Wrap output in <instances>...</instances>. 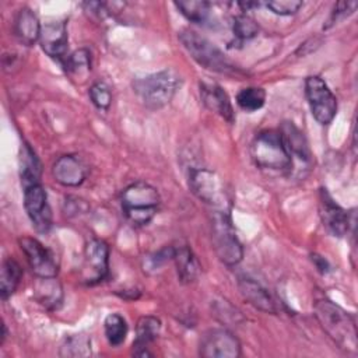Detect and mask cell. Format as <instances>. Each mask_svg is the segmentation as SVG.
<instances>
[{
	"mask_svg": "<svg viewBox=\"0 0 358 358\" xmlns=\"http://www.w3.org/2000/svg\"><path fill=\"white\" fill-rule=\"evenodd\" d=\"M315 316L327 336L347 352H357V327L354 317L330 299H319L313 305Z\"/></svg>",
	"mask_w": 358,
	"mask_h": 358,
	"instance_id": "1",
	"label": "cell"
},
{
	"mask_svg": "<svg viewBox=\"0 0 358 358\" xmlns=\"http://www.w3.org/2000/svg\"><path fill=\"white\" fill-rule=\"evenodd\" d=\"M182 84V78L173 69H165L133 83L134 92L148 109H161L168 105Z\"/></svg>",
	"mask_w": 358,
	"mask_h": 358,
	"instance_id": "2",
	"label": "cell"
},
{
	"mask_svg": "<svg viewBox=\"0 0 358 358\" xmlns=\"http://www.w3.org/2000/svg\"><path fill=\"white\" fill-rule=\"evenodd\" d=\"M179 41L187 53L204 69L227 76H235L241 73V70L213 42L200 34L185 29L179 34Z\"/></svg>",
	"mask_w": 358,
	"mask_h": 358,
	"instance_id": "3",
	"label": "cell"
},
{
	"mask_svg": "<svg viewBox=\"0 0 358 358\" xmlns=\"http://www.w3.org/2000/svg\"><path fill=\"white\" fill-rule=\"evenodd\" d=\"M161 197L158 190L145 182H134L122 193V208L136 225L148 224L157 214Z\"/></svg>",
	"mask_w": 358,
	"mask_h": 358,
	"instance_id": "4",
	"label": "cell"
},
{
	"mask_svg": "<svg viewBox=\"0 0 358 358\" xmlns=\"http://www.w3.org/2000/svg\"><path fill=\"white\" fill-rule=\"evenodd\" d=\"M250 155L260 168L284 171L291 168L292 159L287 151L281 133L277 130H263L252 141Z\"/></svg>",
	"mask_w": 358,
	"mask_h": 358,
	"instance_id": "5",
	"label": "cell"
},
{
	"mask_svg": "<svg viewBox=\"0 0 358 358\" xmlns=\"http://www.w3.org/2000/svg\"><path fill=\"white\" fill-rule=\"evenodd\" d=\"M189 186L193 194L208 204L214 211H229L231 199L222 179L213 171L200 168L189 173Z\"/></svg>",
	"mask_w": 358,
	"mask_h": 358,
	"instance_id": "6",
	"label": "cell"
},
{
	"mask_svg": "<svg viewBox=\"0 0 358 358\" xmlns=\"http://www.w3.org/2000/svg\"><path fill=\"white\" fill-rule=\"evenodd\" d=\"M211 234L218 259L227 266L238 264L243 257V249L232 225L229 211L213 213Z\"/></svg>",
	"mask_w": 358,
	"mask_h": 358,
	"instance_id": "7",
	"label": "cell"
},
{
	"mask_svg": "<svg viewBox=\"0 0 358 358\" xmlns=\"http://www.w3.org/2000/svg\"><path fill=\"white\" fill-rule=\"evenodd\" d=\"M305 94L316 122L330 124L337 113V99L324 80L317 76L306 77Z\"/></svg>",
	"mask_w": 358,
	"mask_h": 358,
	"instance_id": "8",
	"label": "cell"
},
{
	"mask_svg": "<svg viewBox=\"0 0 358 358\" xmlns=\"http://www.w3.org/2000/svg\"><path fill=\"white\" fill-rule=\"evenodd\" d=\"M109 271V246L102 239H91L84 249L81 266L83 282L94 285L102 281Z\"/></svg>",
	"mask_w": 358,
	"mask_h": 358,
	"instance_id": "9",
	"label": "cell"
},
{
	"mask_svg": "<svg viewBox=\"0 0 358 358\" xmlns=\"http://www.w3.org/2000/svg\"><path fill=\"white\" fill-rule=\"evenodd\" d=\"M199 352L204 358H238L242 354L239 340L227 329H213L204 333Z\"/></svg>",
	"mask_w": 358,
	"mask_h": 358,
	"instance_id": "10",
	"label": "cell"
},
{
	"mask_svg": "<svg viewBox=\"0 0 358 358\" xmlns=\"http://www.w3.org/2000/svg\"><path fill=\"white\" fill-rule=\"evenodd\" d=\"M24 206L35 229L46 234L52 227V210L42 183H34L24 187Z\"/></svg>",
	"mask_w": 358,
	"mask_h": 358,
	"instance_id": "11",
	"label": "cell"
},
{
	"mask_svg": "<svg viewBox=\"0 0 358 358\" xmlns=\"http://www.w3.org/2000/svg\"><path fill=\"white\" fill-rule=\"evenodd\" d=\"M20 246L27 256L31 270L38 277H56L57 264L52 252L45 248L38 239L24 236L20 239Z\"/></svg>",
	"mask_w": 358,
	"mask_h": 358,
	"instance_id": "12",
	"label": "cell"
},
{
	"mask_svg": "<svg viewBox=\"0 0 358 358\" xmlns=\"http://www.w3.org/2000/svg\"><path fill=\"white\" fill-rule=\"evenodd\" d=\"M39 43L42 50L48 56L57 59L63 63L67 57V45H69L66 22L49 21L43 24L39 35Z\"/></svg>",
	"mask_w": 358,
	"mask_h": 358,
	"instance_id": "13",
	"label": "cell"
},
{
	"mask_svg": "<svg viewBox=\"0 0 358 358\" xmlns=\"http://www.w3.org/2000/svg\"><path fill=\"white\" fill-rule=\"evenodd\" d=\"M319 204H320L319 207L320 218L327 232L337 238L344 236L350 228V218L345 210L331 199V196L326 192V189L320 190Z\"/></svg>",
	"mask_w": 358,
	"mask_h": 358,
	"instance_id": "14",
	"label": "cell"
},
{
	"mask_svg": "<svg viewBox=\"0 0 358 358\" xmlns=\"http://www.w3.org/2000/svg\"><path fill=\"white\" fill-rule=\"evenodd\" d=\"M52 175L57 183L69 187H76L84 182L87 176V168L77 155L69 154L62 155L56 159L52 168Z\"/></svg>",
	"mask_w": 358,
	"mask_h": 358,
	"instance_id": "15",
	"label": "cell"
},
{
	"mask_svg": "<svg viewBox=\"0 0 358 358\" xmlns=\"http://www.w3.org/2000/svg\"><path fill=\"white\" fill-rule=\"evenodd\" d=\"M200 98L204 106L224 117L228 123H234L235 113L228 94L215 83H200Z\"/></svg>",
	"mask_w": 358,
	"mask_h": 358,
	"instance_id": "16",
	"label": "cell"
},
{
	"mask_svg": "<svg viewBox=\"0 0 358 358\" xmlns=\"http://www.w3.org/2000/svg\"><path fill=\"white\" fill-rule=\"evenodd\" d=\"M238 285H239L242 296L250 305H253L255 308H257L263 312H268V313H275L277 312V306H275V302H274L273 296L259 282H256L252 278L242 277V278H239Z\"/></svg>",
	"mask_w": 358,
	"mask_h": 358,
	"instance_id": "17",
	"label": "cell"
},
{
	"mask_svg": "<svg viewBox=\"0 0 358 358\" xmlns=\"http://www.w3.org/2000/svg\"><path fill=\"white\" fill-rule=\"evenodd\" d=\"M34 298L49 310L59 309L63 302V288L56 277H38L34 285Z\"/></svg>",
	"mask_w": 358,
	"mask_h": 358,
	"instance_id": "18",
	"label": "cell"
},
{
	"mask_svg": "<svg viewBox=\"0 0 358 358\" xmlns=\"http://www.w3.org/2000/svg\"><path fill=\"white\" fill-rule=\"evenodd\" d=\"M42 25L38 15L31 8H21L14 21V32L17 38L27 46L34 45L39 41Z\"/></svg>",
	"mask_w": 358,
	"mask_h": 358,
	"instance_id": "19",
	"label": "cell"
},
{
	"mask_svg": "<svg viewBox=\"0 0 358 358\" xmlns=\"http://www.w3.org/2000/svg\"><path fill=\"white\" fill-rule=\"evenodd\" d=\"M161 330V322L155 316H141L136 326V338L133 341L134 355H151L147 351L150 343H152Z\"/></svg>",
	"mask_w": 358,
	"mask_h": 358,
	"instance_id": "20",
	"label": "cell"
},
{
	"mask_svg": "<svg viewBox=\"0 0 358 358\" xmlns=\"http://www.w3.org/2000/svg\"><path fill=\"white\" fill-rule=\"evenodd\" d=\"M175 266H176V273L178 277L182 282L189 284L197 280L200 274V264L199 260L196 259L194 253L187 245H180L175 246L173 250V259Z\"/></svg>",
	"mask_w": 358,
	"mask_h": 358,
	"instance_id": "21",
	"label": "cell"
},
{
	"mask_svg": "<svg viewBox=\"0 0 358 358\" xmlns=\"http://www.w3.org/2000/svg\"><path fill=\"white\" fill-rule=\"evenodd\" d=\"M280 133L289 155H295L305 162L310 161V150L308 147V141L303 133L292 122H284Z\"/></svg>",
	"mask_w": 358,
	"mask_h": 358,
	"instance_id": "22",
	"label": "cell"
},
{
	"mask_svg": "<svg viewBox=\"0 0 358 358\" xmlns=\"http://www.w3.org/2000/svg\"><path fill=\"white\" fill-rule=\"evenodd\" d=\"M42 165L34 150L24 144L20 151V178L22 187H27L34 183H41Z\"/></svg>",
	"mask_w": 358,
	"mask_h": 358,
	"instance_id": "23",
	"label": "cell"
},
{
	"mask_svg": "<svg viewBox=\"0 0 358 358\" xmlns=\"http://www.w3.org/2000/svg\"><path fill=\"white\" fill-rule=\"evenodd\" d=\"M21 277H22L21 266L11 257L6 259L1 264V274H0V295L3 301H6L8 296L14 294V291L20 284Z\"/></svg>",
	"mask_w": 358,
	"mask_h": 358,
	"instance_id": "24",
	"label": "cell"
},
{
	"mask_svg": "<svg viewBox=\"0 0 358 358\" xmlns=\"http://www.w3.org/2000/svg\"><path fill=\"white\" fill-rule=\"evenodd\" d=\"M175 7L192 22L206 25L211 17V4L204 0L176 1Z\"/></svg>",
	"mask_w": 358,
	"mask_h": 358,
	"instance_id": "25",
	"label": "cell"
},
{
	"mask_svg": "<svg viewBox=\"0 0 358 358\" xmlns=\"http://www.w3.org/2000/svg\"><path fill=\"white\" fill-rule=\"evenodd\" d=\"M103 329L108 343L113 347L120 345L127 336V323L119 313L108 315L103 322Z\"/></svg>",
	"mask_w": 358,
	"mask_h": 358,
	"instance_id": "26",
	"label": "cell"
},
{
	"mask_svg": "<svg viewBox=\"0 0 358 358\" xmlns=\"http://www.w3.org/2000/svg\"><path fill=\"white\" fill-rule=\"evenodd\" d=\"M266 102V92L260 87L242 88L236 95V103L246 112L259 110Z\"/></svg>",
	"mask_w": 358,
	"mask_h": 358,
	"instance_id": "27",
	"label": "cell"
},
{
	"mask_svg": "<svg viewBox=\"0 0 358 358\" xmlns=\"http://www.w3.org/2000/svg\"><path fill=\"white\" fill-rule=\"evenodd\" d=\"M91 354V340L84 334H73L64 338L60 347L62 357H87Z\"/></svg>",
	"mask_w": 358,
	"mask_h": 358,
	"instance_id": "28",
	"label": "cell"
},
{
	"mask_svg": "<svg viewBox=\"0 0 358 358\" xmlns=\"http://www.w3.org/2000/svg\"><path fill=\"white\" fill-rule=\"evenodd\" d=\"M63 66L73 76H83L91 70V55L87 49H77L66 57Z\"/></svg>",
	"mask_w": 358,
	"mask_h": 358,
	"instance_id": "29",
	"label": "cell"
},
{
	"mask_svg": "<svg viewBox=\"0 0 358 358\" xmlns=\"http://www.w3.org/2000/svg\"><path fill=\"white\" fill-rule=\"evenodd\" d=\"M232 31L238 39L246 41V39H252L257 35L259 27H257V22L250 15L238 14V15H235L234 22H232Z\"/></svg>",
	"mask_w": 358,
	"mask_h": 358,
	"instance_id": "30",
	"label": "cell"
},
{
	"mask_svg": "<svg viewBox=\"0 0 358 358\" xmlns=\"http://www.w3.org/2000/svg\"><path fill=\"white\" fill-rule=\"evenodd\" d=\"M173 250H175V246H165L158 252L147 256L144 259V271L154 273L158 268H161L165 263L173 259Z\"/></svg>",
	"mask_w": 358,
	"mask_h": 358,
	"instance_id": "31",
	"label": "cell"
},
{
	"mask_svg": "<svg viewBox=\"0 0 358 358\" xmlns=\"http://www.w3.org/2000/svg\"><path fill=\"white\" fill-rule=\"evenodd\" d=\"M90 98L92 103L102 110H106L112 102V94L105 83H95L90 88Z\"/></svg>",
	"mask_w": 358,
	"mask_h": 358,
	"instance_id": "32",
	"label": "cell"
},
{
	"mask_svg": "<svg viewBox=\"0 0 358 358\" xmlns=\"http://www.w3.org/2000/svg\"><path fill=\"white\" fill-rule=\"evenodd\" d=\"M302 6L303 3L301 0H273L266 3V7L278 15H292Z\"/></svg>",
	"mask_w": 358,
	"mask_h": 358,
	"instance_id": "33",
	"label": "cell"
},
{
	"mask_svg": "<svg viewBox=\"0 0 358 358\" xmlns=\"http://www.w3.org/2000/svg\"><path fill=\"white\" fill-rule=\"evenodd\" d=\"M357 6H358L357 1H338V3L334 6L333 11H331V15H330V18H329V21H327V22H329L327 27L333 25L334 22H337V21L341 20V18H345V17L351 15V14L355 11Z\"/></svg>",
	"mask_w": 358,
	"mask_h": 358,
	"instance_id": "34",
	"label": "cell"
},
{
	"mask_svg": "<svg viewBox=\"0 0 358 358\" xmlns=\"http://www.w3.org/2000/svg\"><path fill=\"white\" fill-rule=\"evenodd\" d=\"M312 260H313V263L316 264V267H317V270L320 271V273H327L329 270H330V266H329V262L324 259V257H322V256H317V255H312Z\"/></svg>",
	"mask_w": 358,
	"mask_h": 358,
	"instance_id": "35",
	"label": "cell"
},
{
	"mask_svg": "<svg viewBox=\"0 0 358 358\" xmlns=\"http://www.w3.org/2000/svg\"><path fill=\"white\" fill-rule=\"evenodd\" d=\"M238 6L242 8V11H249L250 8H255V7H259L260 3L257 1H243V3H238Z\"/></svg>",
	"mask_w": 358,
	"mask_h": 358,
	"instance_id": "36",
	"label": "cell"
}]
</instances>
